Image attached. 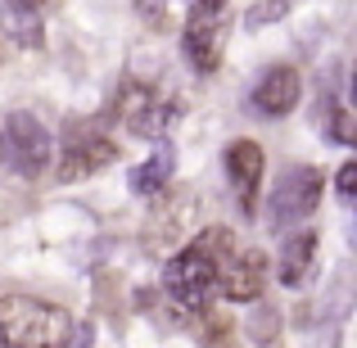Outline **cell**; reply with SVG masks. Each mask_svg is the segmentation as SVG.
Masks as SVG:
<instances>
[{
	"instance_id": "6da1fadb",
	"label": "cell",
	"mask_w": 357,
	"mask_h": 348,
	"mask_svg": "<svg viewBox=\"0 0 357 348\" xmlns=\"http://www.w3.org/2000/svg\"><path fill=\"white\" fill-rule=\"evenodd\" d=\"M73 335V317L45 298L9 294L0 298V344L9 348H63Z\"/></svg>"
},
{
	"instance_id": "7a4b0ae2",
	"label": "cell",
	"mask_w": 357,
	"mask_h": 348,
	"mask_svg": "<svg viewBox=\"0 0 357 348\" xmlns=\"http://www.w3.org/2000/svg\"><path fill=\"white\" fill-rule=\"evenodd\" d=\"M195 244H199V249L213 258L218 289L227 298H236V303H253V298L262 294V285H267V258H262L258 249H240L236 235L222 231V227L204 231Z\"/></svg>"
},
{
	"instance_id": "3957f363",
	"label": "cell",
	"mask_w": 357,
	"mask_h": 348,
	"mask_svg": "<svg viewBox=\"0 0 357 348\" xmlns=\"http://www.w3.org/2000/svg\"><path fill=\"white\" fill-rule=\"evenodd\" d=\"M163 289H167V298H172V308L181 317H204L213 308V294H218V271H213V258L199 249V244L181 249L163 267Z\"/></svg>"
},
{
	"instance_id": "277c9868",
	"label": "cell",
	"mask_w": 357,
	"mask_h": 348,
	"mask_svg": "<svg viewBox=\"0 0 357 348\" xmlns=\"http://www.w3.org/2000/svg\"><path fill=\"white\" fill-rule=\"evenodd\" d=\"M317 204H321V172L307 163L285 167L276 190H271V199H267V227L276 235L298 227V222H307L317 213Z\"/></svg>"
},
{
	"instance_id": "5b68a950",
	"label": "cell",
	"mask_w": 357,
	"mask_h": 348,
	"mask_svg": "<svg viewBox=\"0 0 357 348\" xmlns=\"http://www.w3.org/2000/svg\"><path fill=\"white\" fill-rule=\"evenodd\" d=\"M181 45H185V59L195 63V73L218 68L222 45H227V0H195Z\"/></svg>"
},
{
	"instance_id": "8992f818",
	"label": "cell",
	"mask_w": 357,
	"mask_h": 348,
	"mask_svg": "<svg viewBox=\"0 0 357 348\" xmlns=\"http://www.w3.org/2000/svg\"><path fill=\"white\" fill-rule=\"evenodd\" d=\"M5 158L27 181L45 172V163H50V131L41 127V118L23 114V109H14L5 118Z\"/></svg>"
},
{
	"instance_id": "52a82bcc",
	"label": "cell",
	"mask_w": 357,
	"mask_h": 348,
	"mask_svg": "<svg viewBox=\"0 0 357 348\" xmlns=\"http://www.w3.org/2000/svg\"><path fill=\"white\" fill-rule=\"evenodd\" d=\"M262 167H267V158H262L258 140H231L227 145V181H231V195H236L244 218H253V209H258Z\"/></svg>"
},
{
	"instance_id": "ba28073f",
	"label": "cell",
	"mask_w": 357,
	"mask_h": 348,
	"mask_svg": "<svg viewBox=\"0 0 357 348\" xmlns=\"http://www.w3.org/2000/svg\"><path fill=\"white\" fill-rule=\"evenodd\" d=\"M114 158H118V145H114V140H109V136H96V131H86V127H77L68 136V145H63L59 176H63V181H82V176L105 172Z\"/></svg>"
},
{
	"instance_id": "9c48e42d",
	"label": "cell",
	"mask_w": 357,
	"mask_h": 348,
	"mask_svg": "<svg viewBox=\"0 0 357 348\" xmlns=\"http://www.w3.org/2000/svg\"><path fill=\"white\" fill-rule=\"evenodd\" d=\"M118 114H122V122H127L131 131H140V136H158V131H163V122H172L181 109L154 100V91H149V86L127 82V86H122V96H118Z\"/></svg>"
},
{
	"instance_id": "30bf717a",
	"label": "cell",
	"mask_w": 357,
	"mask_h": 348,
	"mask_svg": "<svg viewBox=\"0 0 357 348\" xmlns=\"http://www.w3.org/2000/svg\"><path fill=\"white\" fill-rule=\"evenodd\" d=\"M298 96H303V82H298V73L289 68V63H271L267 73L258 77V86H253V109H258L262 118H285L289 109L298 105Z\"/></svg>"
},
{
	"instance_id": "8fae6325",
	"label": "cell",
	"mask_w": 357,
	"mask_h": 348,
	"mask_svg": "<svg viewBox=\"0 0 357 348\" xmlns=\"http://www.w3.org/2000/svg\"><path fill=\"white\" fill-rule=\"evenodd\" d=\"M0 32H5L14 45H27V50H36V45L45 41L41 14L27 9V5H18V0H5V5H0Z\"/></svg>"
},
{
	"instance_id": "7c38bea8",
	"label": "cell",
	"mask_w": 357,
	"mask_h": 348,
	"mask_svg": "<svg viewBox=\"0 0 357 348\" xmlns=\"http://www.w3.org/2000/svg\"><path fill=\"white\" fill-rule=\"evenodd\" d=\"M312 258H317V235L312 231L289 235L285 249H280V280L285 285H303L307 271H312Z\"/></svg>"
},
{
	"instance_id": "4fadbf2b",
	"label": "cell",
	"mask_w": 357,
	"mask_h": 348,
	"mask_svg": "<svg viewBox=\"0 0 357 348\" xmlns=\"http://www.w3.org/2000/svg\"><path fill=\"white\" fill-rule=\"evenodd\" d=\"M172 145H158L154 149V158H149V163H140L136 172H131V190L136 195H154V190H163V181L167 176H172Z\"/></svg>"
},
{
	"instance_id": "5bb4252c",
	"label": "cell",
	"mask_w": 357,
	"mask_h": 348,
	"mask_svg": "<svg viewBox=\"0 0 357 348\" xmlns=\"http://www.w3.org/2000/svg\"><path fill=\"white\" fill-rule=\"evenodd\" d=\"M317 109H321V114H317V122L326 127V136H331L335 145H353V122H349V109H344L335 96H321V100H317Z\"/></svg>"
},
{
	"instance_id": "9a60e30c",
	"label": "cell",
	"mask_w": 357,
	"mask_h": 348,
	"mask_svg": "<svg viewBox=\"0 0 357 348\" xmlns=\"http://www.w3.org/2000/svg\"><path fill=\"white\" fill-rule=\"evenodd\" d=\"M285 9H289V0H262L258 9H249V27H262V23H271V18H285Z\"/></svg>"
},
{
	"instance_id": "2e32d148",
	"label": "cell",
	"mask_w": 357,
	"mask_h": 348,
	"mask_svg": "<svg viewBox=\"0 0 357 348\" xmlns=\"http://www.w3.org/2000/svg\"><path fill=\"white\" fill-rule=\"evenodd\" d=\"M335 190H340V199H353L357 195V163H344L340 176H335Z\"/></svg>"
},
{
	"instance_id": "e0dca14e",
	"label": "cell",
	"mask_w": 357,
	"mask_h": 348,
	"mask_svg": "<svg viewBox=\"0 0 357 348\" xmlns=\"http://www.w3.org/2000/svg\"><path fill=\"white\" fill-rule=\"evenodd\" d=\"M136 14L145 18V23H163V14H167V0H136Z\"/></svg>"
},
{
	"instance_id": "ac0fdd59",
	"label": "cell",
	"mask_w": 357,
	"mask_h": 348,
	"mask_svg": "<svg viewBox=\"0 0 357 348\" xmlns=\"http://www.w3.org/2000/svg\"><path fill=\"white\" fill-rule=\"evenodd\" d=\"M18 5H27V9H41V5H45V0H18Z\"/></svg>"
},
{
	"instance_id": "d6986e66",
	"label": "cell",
	"mask_w": 357,
	"mask_h": 348,
	"mask_svg": "<svg viewBox=\"0 0 357 348\" xmlns=\"http://www.w3.org/2000/svg\"><path fill=\"white\" fill-rule=\"evenodd\" d=\"M0 158H5V136H0Z\"/></svg>"
}]
</instances>
